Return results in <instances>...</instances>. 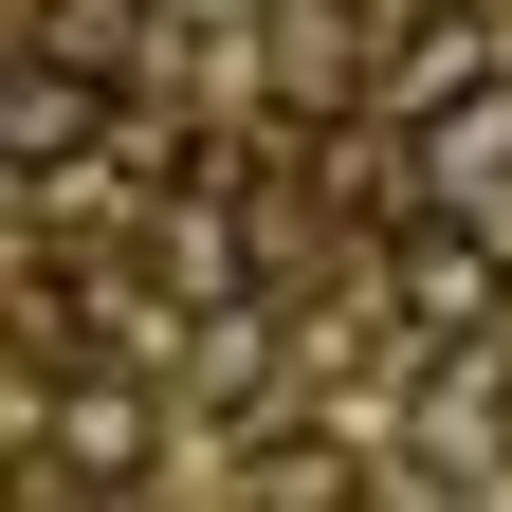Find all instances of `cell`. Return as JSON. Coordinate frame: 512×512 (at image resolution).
Returning a JSON list of instances; mask_svg holds the SVG:
<instances>
[{
  "mask_svg": "<svg viewBox=\"0 0 512 512\" xmlns=\"http://www.w3.org/2000/svg\"><path fill=\"white\" fill-rule=\"evenodd\" d=\"M421 165L439 183H512V74L494 55H458V74L421 92Z\"/></svg>",
  "mask_w": 512,
  "mask_h": 512,
  "instance_id": "2",
  "label": "cell"
},
{
  "mask_svg": "<svg viewBox=\"0 0 512 512\" xmlns=\"http://www.w3.org/2000/svg\"><path fill=\"white\" fill-rule=\"evenodd\" d=\"M92 128H110L92 74H55V55H19V74H0V165H19V183H37V165H74Z\"/></svg>",
  "mask_w": 512,
  "mask_h": 512,
  "instance_id": "3",
  "label": "cell"
},
{
  "mask_svg": "<svg viewBox=\"0 0 512 512\" xmlns=\"http://www.w3.org/2000/svg\"><path fill=\"white\" fill-rule=\"evenodd\" d=\"M366 74V19L348 0H275V92H348Z\"/></svg>",
  "mask_w": 512,
  "mask_h": 512,
  "instance_id": "4",
  "label": "cell"
},
{
  "mask_svg": "<svg viewBox=\"0 0 512 512\" xmlns=\"http://www.w3.org/2000/svg\"><path fill=\"white\" fill-rule=\"evenodd\" d=\"M128 37H147V0H55V74H92V92H110V55H128Z\"/></svg>",
  "mask_w": 512,
  "mask_h": 512,
  "instance_id": "6",
  "label": "cell"
},
{
  "mask_svg": "<svg viewBox=\"0 0 512 512\" xmlns=\"http://www.w3.org/2000/svg\"><path fill=\"white\" fill-rule=\"evenodd\" d=\"M403 330H439V348H476L494 311H512V275H494V238H458V220H403Z\"/></svg>",
  "mask_w": 512,
  "mask_h": 512,
  "instance_id": "1",
  "label": "cell"
},
{
  "mask_svg": "<svg viewBox=\"0 0 512 512\" xmlns=\"http://www.w3.org/2000/svg\"><path fill=\"white\" fill-rule=\"evenodd\" d=\"M55 421H74V476H128V458H147V403H128V384H74Z\"/></svg>",
  "mask_w": 512,
  "mask_h": 512,
  "instance_id": "5",
  "label": "cell"
}]
</instances>
